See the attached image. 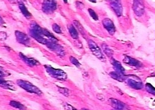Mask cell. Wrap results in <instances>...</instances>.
I'll use <instances>...</instances> for the list:
<instances>
[{
    "instance_id": "obj_1",
    "label": "cell",
    "mask_w": 155,
    "mask_h": 110,
    "mask_svg": "<svg viewBox=\"0 0 155 110\" xmlns=\"http://www.w3.org/2000/svg\"><path fill=\"white\" fill-rule=\"evenodd\" d=\"M47 72L54 78H56L59 80H66L67 78V75L66 73L63 70L60 69H56L52 68L51 66L46 65L45 66Z\"/></svg>"
},
{
    "instance_id": "obj_2",
    "label": "cell",
    "mask_w": 155,
    "mask_h": 110,
    "mask_svg": "<svg viewBox=\"0 0 155 110\" xmlns=\"http://www.w3.org/2000/svg\"><path fill=\"white\" fill-rule=\"evenodd\" d=\"M16 83L19 86L28 92L35 93L39 95H41L42 92L40 89L30 82L22 80H19L17 81Z\"/></svg>"
},
{
    "instance_id": "obj_3",
    "label": "cell",
    "mask_w": 155,
    "mask_h": 110,
    "mask_svg": "<svg viewBox=\"0 0 155 110\" xmlns=\"http://www.w3.org/2000/svg\"><path fill=\"white\" fill-rule=\"evenodd\" d=\"M125 80L127 84L132 88L136 89H140L143 88V85L140 78L134 75H129L126 76Z\"/></svg>"
},
{
    "instance_id": "obj_4",
    "label": "cell",
    "mask_w": 155,
    "mask_h": 110,
    "mask_svg": "<svg viewBox=\"0 0 155 110\" xmlns=\"http://www.w3.org/2000/svg\"><path fill=\"white\" fill-rule=\"evenodd\" d=\"M88 46L92 53L99 60L103 62H106V57L104 55L101 49L97 45L95 42H93V40H89L88 41Z\"/></svg>"
},
{
    "instance_id": "obj_5",
    "label": "cell",
    "mask_w": 155,
    "mask_h": 110,
    "mask_svg": "<svg viewBox=\"0 0 155 110\" xmlns=\"http://www.w3.org/2000/svg\"><path fill=\"white\" fill-rule=\"evenodd\" d=\"M56 3L53 1H46L43 4L42 9L45 13H51L56 9Z\"/></svg>"
},
{
    "instance_id": "obj_6",
    "label": "cell",
    "mask_w": 155,
    "mask_h": 110,
    "mask_svg": "<svg viewBox=\"0 0 155 110\" xmlns=\"http://www.w3.org/2000/svg\"><path fill=\"white\" fill-rule=\"evenodd\" d=\"M133 8L134 13L138 16H140L143 14L144 7L142 2L140 1H135L134 2Z\"/></svg>"
},
{
    "instance_id": "obj_7",
    "label": "cell",
    "mask_w": 155,
    "mask_h": 110,
    "mask_svg": "<svg viewBox=\"0 0 155 110\" xmlns=\"http://www.w3.org/2000/svg\"><path fill=\"white\" fill-rule=\"evenodd\" d=\"M104 27L107 30L110 35H113L115 32V27L114 23L109 18H105L103 20Z\"/></svg>"
},
{
    "instance_id": "obj_8",
    "label": "cell",
    "mask_w": 155,
    "mask_h": 110,
    "mask_svg": "<svg viewBox=\"0 0 155 110\" xmlns=\"http://www.w3.org/2000/svg\"><path fill=\"white\" fill-rule=\"evenodd\" d=\"M110 5L115 12L118 16H120L122 13L123 8L120 1H114L111 2Z\"/></svg>"
},
{
    "instance_id": "obj_9",
    "label": "cell",
    "mask_w": 155,
    "mask_h": 110,
    "mask_svg": "<svg viewBox=\"0 0 155 110\" xmlns=\"http://www.w3.org/2000/svg\"><path fill=\"white\" fill-rule=\"evenodd\" d=\"M123 62L125 64L130 65L131 66L137 67V68L140 67L142 65L140 61H137V60L132 58L131 57L128 56H125L124 59H123Z\"/></svg>"
},
{
    "instance_id": "obj_10",
    "label": "cell",
    "mask_w": 155,
    "mask_h": 110,
    "mask_svg": "<svg viewBox=\"0 0 155 110\" xmlns=\"http://www.w3.org/2000/svg\"><path fill=\"white\" fill-rule=\"evenodd\" d=\"M109 103L112 107L116 110H123L125 107L124 103L116 99L110 98L109 99Z\"/></svg>"
},
{
    "instance_id": "obj_11",
    "label": "cell",
    "mask_w": 155,
    "mask_h": 110,
    "mask_svg": "<svg viewBox=\"0 0 155 110\" xmlns=\"http://www.w3.org/2000/svg\"><path fill=\"white\" fill-rule=\"evenodd\" d=\"M15 35L18 42L23 44H28L29 43L28 36L21 32L16 31Z\"/></svg>"
},
{
    "instance_id": "obj_12",
    "label": "cell",
    "mask_w": 155,
    "mask_h": 110,
    "mask_svg": "<svg viewBox=\"0 0 155 110\" xmlns=\"http://www.w3.org/2000/svg\"><path fill=\"white\" fill-rule=\"evenodd\" d=\"M110 75L113 79L120 82H123L125 80L126 76L124 75V73H122L117 71H114L110 73Z\"/></svg>"
},
{
    "instance_id": "obj_13",
    "label": "cell",
    "mask_w": 155,
    "mask_h": 110,
    "mask_svg": "<svg viewBox=\"0 0 155 110\" xmlns=\"http://www.w3.org/2000/svg\"><path fill=\"white\" fill-rule=\"evenodd\" d=\"M20 57H21L22 60H23L26 64L28 65H30V66H35V65H39L38 62L35 60L34 58H28V57H26L22 54H20Z\"/></svg>"
},
{
    "instance_id": "obj_14",
    "label": "cell",
    "mask_w": 155,
    "mask_h": 110,
    "mask_svg": "<svg viewBox=\"0 0 155 110\" xmlns=\"http://www.w3.org/2000/svg\"><path fill=\"white\" fill-rule=\"evenodd\" d=\"M111 63L112 65H113L114 68L115 70V71H117L119 72L122 73H124V69L123 66L118 61H116L115 59H113L111 61Z\"/></svg>"
},
{
    "instance_id": "obj_15",
    "label": "cell",
    "mask_w": 155,
    "mask_h": 110,
    "mask_svg": "<svg viewBox=\"0 0 155 110\" xmlns=\"http://www.w3.org/2000/svg\"><path fill=\"white\" fill-rule=\"evenodd\" d=\"M1 86L3 88L6 89H11L12 91L15 90V87L13 85V83L10 81H6L3 80L1 79Z\"/></svg>"
},
{
    "instance_id": "obj_16",
    "label": "cell",
    "mask_w": 155,
    "mask_h": 110,
    "mask_svg": "<svg viewBox=\"0 0 155 110\" xmlns=\"http://www.w3.org/2000/svg\"><path fill=\"white\" fill-rule=\"evenodd\" d=\"M19 8L22 13L24 14V15L25 16L26 18H28V19L31 18V14L28 12L27 9V8H26L25 5L23 3H22L19 4Z\"/></svg>"
},
{
    "instance_id": "obj_17",
    "label": "cell",
    "mask_w": 155,
    "mask_h": 110,
    "mask_svg": "<svg viewBox=\"0 0 155 110\" xmlns=\"http://www.w3.org/2000/svg\"><path fill=\"white\" fill-rule=\"evenodd\" d=\"M68 30L70 35L74 39H77L78 38V32L74 26L72 25H69L68 26Z\"/></svg>"
},
{
    "instance_id": "obj_18",
    "label": "cell",
    "mask_w": 155,
    "mask_h": 110,
    "mask_svg": "<svg viewBox=\"0 0 155 110\" xmlns=\"http://www.w3.org/2000/svg\"><path fill=\"white\" fill-rule=\"evenodd\" d=\"M10 105L13 107L15 108L20 110H26V108L24 105L20 102L16 101H12L10 102Z\"/></svg>"
},
{
    "instance_id": "obj_19",
    "label": "cell",
    "mask_w": 155,
    "mask_h": 110,
    "mask_svg": "<svg viewBox=\"0 0 155 110\" xmlns=\"http://www.w3.org/2000/svg\"><path fill=\"white\" fill-rule=\"evenodd\" d=\"M104 52L109 57H111L114 54V51L106 44H103L102 45Z\"/></svg>"
},
{
    "instance_id": "obj_20",
    "label": "cell",
    "mask_w": 155,
    "mask_h": 110,
    "mask_svg": "<svg viewBox=\"0 0 155 110\" xmlns=\"http://www.w3.org/2000/svg\"><path fill=\"white\" fill-rule=\"evenodd\" d=\"M146 89L149 93L155 95V88L151 84L147 83L146 84Z\"/></svg>"
},
{
    "instance_id": "obj_21",
    "label": "cell",
    "mask_w": 155,
    "mask_h": 110,
    "mask_svg": "<svg viewBox=\"0 0 155 110\" xmlns=\"http://www.w3.org/2000/svg\"><path fill=\"white\" fill-rule=\"evenodd\" d=\"M74 23L75 24V25L76 26L77 28L79 30V31L81 33V34H83V35H84L85 34L84 29L83 28L82 26L81 25V24L78 21H75V20L74 21Z\"/></svg>"
},
{
    "instance_id": "obj_22",
    "label": "cell",
    "mask_w": 155,
    "mask_h": 110,
    "mask_svg": "<svg viewBox=\"0 0 155 110\" xmlns=\"http://www.w3.org/2000/svg\"><path fill=\"white\" fill-rule=\"evenodd\" d=\"M88 12H89V14H90L92 18H93V19L96 20V21H97V20H98V16H97L96 13L94 11H93V9L89 8L88 9Z\"/></svg>"
},
{
    "instance_id": "obj_23",
    "label": "cell",
    "mask_w": 155,
    "mask_h": 110,
    "mask_svg": "<svg viewBox=\"0 0 155 110\" xmlns=\"http://www.w3.org/2000/svg\"><path fill=\"white\" fill-rule=\"evenodd\" d=\"M70 60L71 63L75 65V66H76L78 68L81 65L80 64V62H79V61H78L76 58H74V57L71 56L70 57Z\"/></svg>"
},
{
    "instance_id": "obj_24",
    "label": "cell",
    "mask_w": 155,
    "mask_h": 110,
    "mask_svg": "<svg viewBox=\"0 0 155 110\" xmlns=\"http://www.w3.org/2000/svg\"><path fill=\"white\" fill-rule=\"evenodd\" d=\"M59 91L61 93H62V95H64L65 96H68L69 95V91L67 88H59Z\"/></svg>"
},
{
    "instance_id": "obj_25",
    "label": "cell",
    "mask_w": 155,
    "mask_h": 110,
    "mask_svg": "<svg viewBox=\"0 0 155 110\" xmlns=\"http://www.w3.org/2000/svg\"><path fill=\"white\" fill-rule=\"evenodd\" d=\"M52 27H53V31L57 32L58 34H61V28L59 27L58 25L56 24H53Z\"/></svg>"
},
{
    "instance_id": "obj_26",
    "label": "cell",
    "mask_w": 155,
    "mask_h": 110,
    "mask_svg": "<svg viewBox=\"0 0 155 110\" xmlns=\"http://www.w3.org/2000/svg\"><path fill=\"white\" fill-rule=\"evenodd\" d=\"M64 108L65 110H77L71 105L67 103L65 104V105H64Z\"/></svg>"
},
{
    "instance_id": "obj_27",
    "label": "cell",
    "mask_w": 155,
    "mask_h": 110,
    "mask_svg": "<svg viewBox=\"0 0 155 110\" xmlns=\"http://www.w3.org/2000/svg\"><path fill=\"white\" fill-rule=\"evenodd\" d=\"M81 110H87V109H84H84H81Z\"/></svg>"
}]
</instances>
